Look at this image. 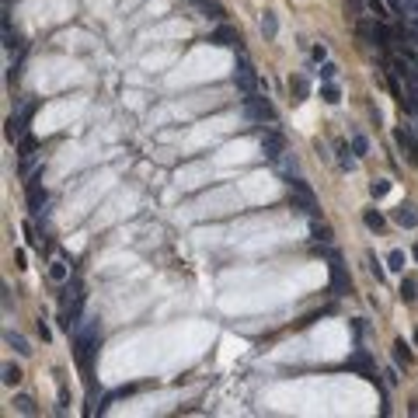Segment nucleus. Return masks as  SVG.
Segmentation results:
<instances>
[{"label":"nucleus","mask_w":418,"mask_h":418,"mask_svg":"<svg viewBox=\"0 0 418 418\" xmlns=\"http://www.w3.org/2000/svg\"><path fill=\"white\" fill-rule=\"evenodd\" d=\"M49 279H53V282H66V279H70L66 261H53V265H49Z\"/></svg>","instance_id":"obj_19"},{"label":"nucleus","mask_w":418,"mask_h":418,"mask_svg":"<svg viewBox=\"0 0 418 418\" xmlns=\"http://www.w3.org/2000/svg\"><path fill=\"white\" fill-rule=\"evenodd\" d=\"M209 42H213V45H234V49H237V45H240V35H237V28L219 24V28H213V32H209Z\"/></svg>","instance_id":"obj_7"},{"label":"nucleus","mask_w":418,"mask_h":418,"mask_svg":"<svg viewBox=\"0 0 418 418\" xmlns=\"http://www.w3.org/2000/svg\"><path fill=\"white\" fill-rule=\"evenodd\" d=\"M42 202H45V188H39V181H32V185H28V213H32V216L42 209Z\"/></svg>","instance_id":"obj_10"},{"label":"nucleus","mask_w":418,"mask_h":418,"mask_svg":"<svg viewBox=\"0 0 418 418\" xmlns=\"http://www.w3.org/2000/svg\"><path fill=\"white\" fill-rule=\"evenodd\" d=\"M244 112L251 115L255 122H276V108H272V101L261 98V94H251V98H244Z\"/></svg>","instance_id":"obj_3"},{"label":"nucleus","mask_w":418,"mask_h":418,"mask_svg":"<svg viewBox=\"0 0 418 418\" xmlns=\"http://www.w3.org/2000/svg\"><path fill=\"white\" fill-rule=\"evenodd\" d=\"M352 154L356 157H366L370 154V139L362 136V133H352Z\"/></svg>","instance_id":"obj_21"},{"label":"nucleus","mask_w":418,"mask_h":418,"mask_svg":"<svg viewBox=\"0 0 418 418\" xmlns=\"http://www.w3.org/2000/svg\"><path fill=\"white\" fill-rule=\"evenodd\" d=\"M404 265H408V255H404L401 248H394V251L387 255V268H390V272H404Z\"/></svg>","instance_id":"obj_16"},{"label":"nucleus","mask_w":418,"mask_h":418,"mask_svg":"<svg viewBox=\"0 0 418 418\" xmlns=\"http://www.w3.org/2000/svg\"><path fill=\"white\" fill-rule=\"evenodd\" d=\"M199 11L206 14V18H213V21H223V14H227L216 0H199Z\"/></svg>","instance_id":"obj_15"},{"label":"nucleus","mask_w":418,"mask_h":418,"mask_svg":"<svg viewBox=\"0 0 418 418\" xmlns=\"http://www.w3.org/2000/svg\"><path fill=\"white\" fill-rule=\"evenodd\" d=\"M289 94H293V101H307L310 98V80L307 77H289Z\"/></svg>","instance_id":"obj_9"},{"label":"nucleus","mask_w":418,"mask_h":418,"mask_svg":"<svg viewBox=\"0 0 418 418\" xmlns=\"http://www.w3.org/2000/svg\"><path fill=\"white\" fill-rule=\"evenodd\" d=\"M328 265H331V289L335 293H349V276H345V265H341L338 251H328Z\"/></svg>","instance_id":"obj_5"},{"label":"nucleus","mask_w":418,"mask_h":418,"mask_svg":"<svg viewBox=\"0 0 418 418\" xmlns=\"http://www.w3.org/2000/svg\"><path fill=\"white\" fill-rule=\"evenodd\" d=\"M362 223H366V227H370V230H373V234H380V230H383V227H387V219L380 216L377 209H366V216H362Z\"/></svg>","instance_id":"obj_17"},{"label":"nucleus","mask_w":418,"mask_h":418,"mask_svg":"<svg viewBox=\"0 0 418 418\" xmlns=\"http://www.w3.org/2000/svg\"><path fill=\"white\" fill-rule=\"evenodd\" d=\"M394 362H398V366H408V362H411V349L404 345V338L394 341Z\"/></svg>","instance_id":"obj_18"},{"label":"nucleus","mask_w":418,"mask_h":418,"mask_svg":"<svg viewBox=\"0 0 418 418\" xmlns=\"http://www.w3.org/2000/svg\"><path fill=\"white\" fill-rule=\"evenodd\" d=\"M345 366H349L352 373H362L366 380H373V377H377V370H373V356H370L366 349H356V352L349 356V362H345Z\"/></svg>","instance_id":"obj_6"},{"label":"nucleus","mask_w":418,"mask_h":418,"mask_svg":"<svg viewBox=\"0 0 418 418\" xmlns=\"http://www.w3.org/2000/svg\"><path fill=\"white\" fill-rule=\"evenodd\" d=\"M398 293H401V300H404V303H411V300L418 297V282H415V279H404Z\"/></svg>","instance_id":"obj_20"},{"label":"nucleus","mask_w":418,"mask_h":418,"mask_svg":"<svg viewBox=\"0 0 418 418\" xmlns=\"http://www.w3.org/2000/svg\"><path fill=\"white\" fill-rule=\"evenodd\" d=\"M14 411H21V415H39V404L28 398V394H18L14 398Z\"/></svg>","instance_id":"obj_14"},{"label":"nucleus","mask_w":418,"mask_h":418,"mask_svg":"<svg viewBox=\"0 0 418 418\" xmlns=\"http://www.w3.org/2000/svg\"><path fill=\"white\" fill-rule=\"evenodd\" d=\"M261 154L268 160H282L286 157V136L276 129H261Z\"/></svg>","instance_id":"obj_4"},{"label":"nucleus","mask_w":418,"mask_h":418,"mask_svg":"<svg viewBox=\"0 0 418 418\" xmlns=\"http://www.w3.org/2000/svg\"><path fill=\"white\" fill-rule=\"evenodd\" d=\"M18 150H21V157L28 160L32 154H35V136H24V139H21V146H18Z\"/></svg>","instance_id":"obj_24"},{"label":"nucleus","mask_w":418,"mask_h":418,"mask_svg":"<svg viewBox=\"0 0 418 418\" xmlns=\"http://www.w3.org/2000/svg\"><path fill=\"white\" fill-rule=\"evenodd\" d=\"M24 237H28V244H32V248H42L39 237H35V230H32V223H24Z\"/></svg>","instance_id":"obj_30"},{"label":"nucleus","mask_w":418,"mask_h":418,"mask_svg":"<svg viewBox=\"0 0 418 418\" xmlns=\"http://www.w3.org/2000/svg\"><path fill=\"white\" fill-rule=\"evenodd\" d=\"M261 35H265L268 42L279 35V21H276V14H272V11H265V14H261Z\"/></svg>","instance_id":"obj_12"},{"label":"nucleus","mask_w":418,"mask_h":418,"mask_svg":"<svg viewBox=\"0 0 418 418\" xmlns=\"http://www.w3.org/2000/svg\"><path fill=\"white\" fill-rule=\"evenodd\" d=\"M335 73H338V66H335L331 60H324V63H321V80H331Z\"/></svg>","instance_id":"obj_25"},{"label":"nucleus","mask_w":418,"mask_h":418,"mask_svg":"<svg viewBox=\"0 0 418 418\" xmlns=\"http://www.w3.org/2000/svg\"><path fill=\"white\" fill-rule=\"evenodd\" d=\"M387 192H390V181H387V178H377V181H370V195H373V199H383Z\"/></svg>","instance_id":"obj_23"},{"label":"nucleus","mask_w":418,"mask_h":418,"mask_svg":"<svg viewBox=\"0 0 418 418\" xmlns=\"http://www.w3.org/2000/svg\"><path fill=\"white\" fill-rule=\"evenodd\" d=\"M234 87L244 98L258 94V73H255V66H251L248 56H237V63H234Z\"/></svg>","instance_id":"obj_2"},{"label":"nucleus","mask_w":418,"mask_h":418,"mask_svg":"<svg viewBox=\"0 0 418 418\" xmlns=\"http://www.w3.org/2000/svg\"><path fill=\"white\" fill-rule=\"evenodd\" d=\"M21 380H24L21 366H14V362H4V387H18Z\"/></svg>","instance_id":"obj_13"},{"label":"nucleus","mask_w":418,"mask_h":418,"mask_svg":"<svg viewBox=\"0 0 418 418\" xmlns=\"http://www.w3.org/2000/svg\"><path fill=\"white\" fill-rule=\"evenodd\" d=\"M394 219H398L404 230H415L418 227V213H415V206H408V202H401L398 209H394Z\"/></svg>","instance_id":"obj_8"},{"label":"nucleus","mask_w":418,"mask_h":418,"mask_svg":"<svg viewBox=\"0 0 418 418\" xmlns=\"http://www.w3.org/2000/svg\"><path fill=\"white\" fill-rule=\"evenodd\" d=\"M4 341H7V345H11L18 356H32V345H28V338H24V335H18V331H7V335H4Z\"/></svg>","instance_id":"obj_11"},{"label":"nucleus","mask_w":418,"mask_h":418,"mask_svg":"<svg viewBox=\"0 0 418 418\" xmlns=\"http://www.w3.org/2000/svg\"><path fill=\"white\" fill-rule=\"evenodd\" d=\"M338 154H341V167H345V171H352V167H356V157H349V154H345V146H338Z\"/></svg>","instance_id":"obj_29"},{"label":"nucleus","mask_w":418,"mask_h":418,"mask_svg":"<svg viewBox=\"0 0 418 418\" xmlns=\"http://www.w3.org/2000/svg\"><path fill=\"white\" fill-rule=\"evenodd\" d=\"M314 237H321V240H331V227H317V223H314Z\"/></svg>","instance_id":"obj_31"},{"label":"nucleus","mask_w":418,"mask_h":418,"mask_svg":"<svg viewBox=\"0 0 418 418\" xmlns=\"http://www.w3.org/2000/svg\"><path fill=\"white\" fill-rule=\"evenodd\" d=\"M310 56H314L317 63H324V60H328V45H324V42H321V45H314V49H310Z\"/></svg>","instance_id":"obj_28"},{"label":"nucleus","mask_w":418,"mask_h":418,"mask_svg":"<svg viewBox=\"0 0 418 418\" xmlns=\"http://www.w3.org/2000/svg\"><path fill=\"white\" fill-rule=\"evenodd\" d=\"M362 7H366V0H349V4H345V11H349L352 18H359V14H362Z\"/></svg>","instance_id":"obj_26"},{"label":"nucleus","mask_w":418,"mask_h":418,"mask_svg":"<svg viewBox=\"0 0 418 418\" xmlns=\"http://www.w3.org/2000/svg\"><path fill=\"white\" fill-rule=\"evenodd\" d=\"M370 265H373V276H377V282H380V279H383V268H380V261L373 258V255H370Z\"/></svg>","instance_id":"obj_32"},{"label":"nucleus","mask_w":418,"mask_h":418,"mask_svg":"<svg viewBox=\"0 0 418 418\" xmlns=\"http://www.w3.org/2000/svg\"><path fill=\"white\" fill-rule=\"evenodd\" d=\"M411 258H415V261H418V244H415V248H411Z\"/></svg>","instance_id":"obj_33"},{"label":"nucleus","mask_w":418,"mask_h":418,"mask_svg":"<svg viewBox=\"0 0 418 418\" xmlns=\"http://www.w3.org/2000/svg\"><path fill=\"white\" fill-rule=\"evenodd\" d=\"M286 188H289V206L297 209V213H307V216H317V195H314V188L307 185L303 178H286Z\"/></svg>","instance_id":"obj_1"},{"label":"nucleus","mask_w":418,"mask_h":418,"mask_svg":"<svg viewBox=\"0 0 418 418\" xmlns=\"http://www.w3.org/2000/svg\"><path fill=\"white\" fill-rule=\"evenodd\" d=\"M394 4H398L404 14H418V0H394Z\"/></svg>","instance_id":"obj_27"},{"label":"nucleus","mask_w":418,"mask_h":418,"mask_svg":"<svg viewBox=\"0 0 418 418\" xmlns=\"http://www.w3.org/2000/svg\"><path fill=\"white\" fill-rule=\"evenodd\" d=\"M321 98L328 101V105H338V101H341V91L335 87V84H321Z\"/></svg>","instance_id":"obj_22"}]
</instances>
